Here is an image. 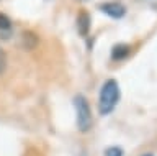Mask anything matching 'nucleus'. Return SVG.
Masks as SVG:
<instances>
[{
	"instance_id": "1",
	"label": "nucleus",
	"mask_w": 157,
	"mask_h": 156,
	"mask_svg": "<svg viewBox=\"0 0 157 156\" xmlns=\"http://www.w3.org/2000/svg\"><path fill=\"white\" fill-rule=\"evenodd\" d=\"M120 100V86L115 79H108L101 86L100 99H98V110L101 115H108L115 110V107Z\"/></svg>"
},
{
	"instance_id": "2",
	"label": "nucleus",
	"mask_w": 157,
	"mask_h": 156,
	"mask_svg": "<svg viewBox=\"0 0 157 156\" xmlns=\"http://www.w3.org/2000/svg\"><path fill=\"white\" fill-rule=\"evenodd\" d=\"M74 107L77 112V126L80 131H88L92 126V110L88 100L82 94L74 97Z\"/></svg>"
},
{
	"instance_id": "3",
	"label": "nucleus",
	"mask_w": 157,
	"mask_h": 156,
	"mask_svg": "<svg viewBox=\"0 0 157 156\" xmlns=\"http://www.w3.org/2000/svg\"><path fill=\"white\" fill-rule=\"evenodd\" d=\"M100 10L105 13V15L111 17V18H123L126 15V7L123 5L121 2H105L100 5Z\"/></svg>"
},
{
	"instance_id": "4",
	"label": "nucleus",
	"mask_w": 157,
	"mask_h": 156,
	"mask_svg": "<svg viewBox=\"0 0 157 156\" xmlns=\"http://www.w3.org/2000/svg\"><path fill=\"white\" fill-rule=\"evenodd\" d=\"M131 53V46L126 45V43H118L111 48V59L115 61H121V59H126Z\"/></svg>"
},
{
	"instance_id": "5",
	"label": "nucleus",
	"mask_w": 157,
	"mask_h": 156,
	"mask_svg": "<svg viewBox=\"0 0 157 156\" xmlns=\"http://www.w3.org/2000/svg\"><path fill=\"white\" fill-rule=\"evenodd\" d=\"M77 31L78 35L87 36L88 31H90V17H88L87 12H80L77 17Z\"/></svg>"
},
{
	"instance_id": "6",
	"label": "nucleus",
	"mask_w": 157,
	"mask_h": 156,
	"mask_svg": "<svg viewBox=\"0 0 157 156\" xmlns=\"http://www.w3.org/2000/svg\"><path fill=\"white\" fill-rule=\"evenodd\" d=\"M36 43H38V38L33 35L31 31H25L23 33V45L28 48V50H31V48L36 46Z\"/></svg>"
},
{
	"instance_id": "7",
	"label": "nucleus",
	"mask_w": 157,
	"mask_h": 156,
	"mask_svg": "<svg viewBox=\"0 0 157 156\" xmlns=\"http://www.w3.org/2000/svg\"><path fill=\"white\" fill-rule=\"evenodd\" d=\"M12 28V22L5 13H0V31H10Z\"/></svg>"
},
{
	"instance_id": "8",
	"label": "nucleus",
	"mask_w": 157,
	"mask_h": 156,
	"mask_svg": "<svg viewBox=\"0 0 157 156\" xmlns=\"http://www.w3.org/2000/svg\"><path fill=\"white\" fill-rule=\"evenodd\" d=\"M105 156H123V150L120 146H110V148H106Z\"/></svg>"
},
{
	"instance_id": "9",
	"label": "nucleus",
	"mask_w": 157,
	"mask_h": 156,
	"mask_svg": "<svg viewBox=\"0 0 157 156\" xmlns=\"http://www.w3.org/2000/svg\"><path fill=\"white\" fill-rule=\"evenodd\" d=\"M5 67H7V54H5V51L0 48V74L5 71Z\"/></svg>"
}]
</instances>
